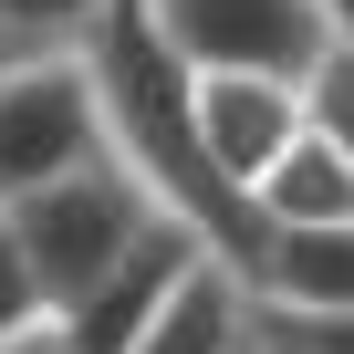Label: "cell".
<instances>
[{
    "instance_id": "cell-8",
    "label": "cell",
    "mask_w": 354,
    "mask_h": 354,
    "mask_svg": "<svg viewBox=\"0 0 354 354\" xmlns=\"http://www.w3.org/2000/svg\"><path fill=\"white\" fill-rule=\"evenodd\" d=\"M250 198H261V219H271V230H292V219H354V156H344L333 136H313V125H302V136L281 146V167L261 177Z\"/></svg>"
},
{
    "instance_id": "cell-14",
    "label": "cell",
    "mask_w": 354,
    "mask_h": 354,
    "mask_svg": "<svg viewBox=\"0 0 354 354\" xmlns=\"http://www.w3.org/2000/svg\"><path fill=\"white\" fill-rule=\"evenodd\" d=\"M323 21H333V42H354V0H323Z\"/></svg>"
},
{
    "instance_id": "cell-5",
    "label": "cell",
    "mask_w": 354,
    "mask_h": 354,
    "mask_svg": "<svg viewBox=\"0 0 354 354\" xmlns=\"http://www.w3.org/2000/svg\"><path fill=\"white\" fill-rule=\"evenodd\" d=\"M188 115H198V146L240 177V188H261V177L281 167V146L313 125L292 73H188Z\"/></svg>"
},
{
    "instance_id": "cell-10",
    "label": "cell",
    "mask_w": 354,
    "mask_h": 354,
    "mask_svg": "<svg viewBox=\"0 0 354 354\" xmlns=\"http://www.w3.org/2000/svg\"><path fill=\"white\" fill-rule=\"evenodd\" d=\"M104 11H115V0H0V21H11L32 53H84Z\"/></svg>"
},
{
    "instance_id": "cell-2",
    "label": "cell",
    "mask_w": 354,
    "mask_h": 354,
    "mask_svg": "<svg viewBox=\"0 0 354 354\" xmlns=\"http://www.w3.org/2000/svg\"><path fill=\"white\" fill-rule=\"evenodd\" d=\"M11 219H21V250H32V271H42V292H53V323H63V313H73L156 219H167V209H156V188H146L125 156H94L84 177L21 198Z\"/></svg>"
},
{
    "instance_id": "cell-7",
    "label": "cell",
    "mask_w": 354,
    "mask_h": 354,
    "mask_svg": "<svg viewBox=\"0 0 354 354\" xmlns=\"http://www.w3.org/2000/svg\"><path fill=\"white\" fill-rule=\"evenodd\" d=\"M250 344H261V302H250V281L230 261H209L188 292L156 313V333L136 354H250Z\"/></svg>"
},
{
    "instance_id": "cell-4",
    "label": "cell",
    "mask_w": 354,
    "mask_h": 354,
    "mask_svg": "<svg viewBox=\"0 0 354 354\" xmlns=\"http://www.w3.org/2000/svg\"><path fill=\"white\" fill-rule=\"evenodd\" d=\"M209 261H219V250H209L188 219H156V230H146V240H136V250L63 313V344H73V354H136V344L156 333V313L188 292Z\"/></svg>"
},
{
    "instance_id": "cell-9",
    "label": "cell",
    "mask_w": 354,
    "mask_h": 354,
    "mask_svg": "<svg viewBox=\"0 0 354 354\" xmlns=\"http://www.w3.org/2000/svg\"><path fill=\"white\" fill-rule=\"evenodd\" d=\"M42 323H53V292H42L32 250H21V219L0 209V344H21V333H42Z\"/></svg>"
},
{
    "instance_id": "cell-6",
    "label": "cell",
    "mask_w": 354,
    "mask_h": 354,
    "mask_svg": "<svg viewBox=\"0 0 354 354\" xmlns=\"http://www.w3.org/2000/svg\"><path fill=\"white\" fill-rule=\"evenodd\" d=\"M261 313H354V219H292L271 230V261L250 281Z\"/></svg>"
},
{
    "instance_id": "cell-16",
    "label": "cell",
    "mask_w": 354,
    "mask_h": 354,
    "mask_svg": "<svg viewBox=\"0 0 354 354\" xmlns=\"http://www.w3.org/2000/svg\"><path fill=\"white\" fill-rule=\"evenodd\" d=\"M250 354H271V344H250Z\"/></svg>"
},
{
    "instance_id": "cell-13",
    "label": "cell",
    "mask_w": 354,
    "mask_h": 354,
    "mask_svg": "<svg viewBox=\"0 0 354 354\" xmlns=\"http://www.w3.org/2000/svg\"><path fill=\"white\" fill-rule=\"evenodd\" d=\"M0 354H73V344H63V323H42V333H21V344H0Z\"/></svg>"
},
{
    "instance_id": "cell-11",
    "label": "cell",
    "mask_w": 354,
    "mask_h": 354,
    "mask_svg": "<svg viewBox=\"0 0 354 354\" xmlns=\"http://www.w3.org/2000/svg\"><path fill=\"white\" fill-rule=\"evenodd\" d=\"M302 115H313V136H333V146L354 156V42H333V53L302 73Z\"/></svg>"
},
{
    "instance_id": "cell-3",
    "label": "cell",
    "mask_w": 354,
    "mask_h": 354,
    "mask_svg": "<svg viewBox=\"0 0 354 354\" xmlns=\"http://www.w3.org/2000/svg\"><path fill=\"white\" fill-rule=\"evenodd\" d=\"M188 73H313L333 53L323 0H146Z\"/></svg>"
},
{
    "instance_id": "cell-1",
    "label": "cell",
    "mask_w": 354,
    "mask_h": 354,
    "mask_svg": "<svg viewBox=\"0 0 354 354\" xmlns=\"http://www.w3.org/2000/svg\"><path fill=\"white\" fill-rule=\"evenodd\" d=\"M94 156H115L94 53H21L11 73H0V209L84 177Z\"/></svg>"
},
{
    "instance_id": "cell-15",
    "label": "cell",
    "mask_w": 354,
    "mask_h": 354,
    "mask_svg": "<svg viewBox=\"0 0 354 354\" xmlns=\"http://www.w3.org/2000/svg\"><path fill=\"white\" fill-rule=\"evenodd\" d=\"M21 53H32V42H21V32H11V21H0V73H11V63H21Z\"/></svg>"
},
{
    "instance_id": "cell-12",
    "label": "cell",
    "mask_w": 354,
    "mask_h": 354,
    "mask_svg": "<svg viewBox=\"0 0 354 354\" xmlns=\"http://www.w3.org/2000/svg\"><path fill=\"white\" fill-rule=\"evenodd\" d=\"M271 354H354V313H261Z\"/></svg>"
}]
</instances>
